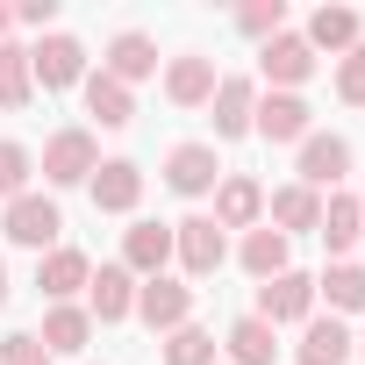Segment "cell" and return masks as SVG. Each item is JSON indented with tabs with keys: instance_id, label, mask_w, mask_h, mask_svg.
Wrapping results in <instances>:
<instances>
[{
	"instance_id": "obj_17",
	"label": "cell",
	"mask_w": 365,
	"mask_h": 365,
	"mask_svg": "<svg viewBox=\"0 0 365 365\" xmlns=\"http://www.w3.org/2000/svg\"><path fill=\"white\" fill-rule=\"evenodd\" d=\"M265 222L294 244L301 230H315V222H322V194H315V187H301V179H287V187H272V194H265Z\"/></svg>"
},
{
	"instance_id": "obj_33",
	"label": "cell",
	"mask_w": 365,
	"mask_h": 365,
	"mask_svg": "<svg viewBox=\"0 0 365 365\" xmlns=\"http://www.w3.org/2000/svg\"><path fill=\"white\" fill-rule=\"evenodd\" d=\"M0 365H51V351L36 344V329H15V336H0Z\"/></svg>"
},
{
	"instance_id": "obj_4",
	"label": "cell",
	"mask_w": 365,
	"mask_h": 365,
	"mask_svg": "<svg viewBox=\"0 0 365 365\" xmlns=\"http://www.w3.org/2000/svg\"><path fill=\"white\" fill-rule=\"evenodd\" d=\"M29 72L43 93H72V86H86V43L72 29H51L43 43H29Z\"/></svg>"
},
{
	"instance_id": "obj_7",
	"label": "cell",
	"mask_w": 365,
	"mask_h": 365,
	"mask_svg": "<svg viewBox=\"0 0 365 365\" xmlns=\"http://www.w3.org/2000/svg\"><path fill=\"white\" fill-rule=\"evenodd\" d=\"M158 172H165V187H172V194L201 201V194H215V187H222V172H230V165L215 158V143H172Z\"/></svg>"
},
{
	"instance_id": "obj_5",
	"label": "cell",
	"mask_w": 365,
	"mask_h": 365,
	"mask_svg": "<svg viewBox=\"0 0 365 365\" xmlns=\"http://www.w3.org/2000/svg\"><path fill=\"white\" fill-rule=\"evenodd\" d=\"M43 187H86V179L101 172V143H93V129H58L51 143H43Z\"/></svg>"
},
{
	"instance_id": "obj_18",
	"label": "cell",
	"mask_w": 365,
	"mask_h": 365,
	"mask_svg": "<svg viewBox=\"0 0 365 365\" xmlns=\"http://www.w3.org/2000/svg\"><path fill=\"white\" fill-rule=\"evenodd\" d=\"M251 108H258V79H244V72H222V86H215V101H208V115H215V136H222V143L251 136Z\"/></svg>"
},
{
	"instance_id": "obj_14",
	"label": "cell",
	"mask_w": 365,
	"mask_h": 365,
	"mask_svg": "<svg viewBox=\"0 0 365 365\" xmlns=\"http://www.w3.org/2000/svg\"><path fill=\"white\" fill-rule=\"evenodd\" d=\"M136 287H143V279H136L122 258L101 265V272L86 279V315H93V322H129V315H136Z\"/></svg>"
},
{
	"instance_id": "obj_26",
	"label": "cell",
	"mask_w": 365,
	"mask_h": 365,
	"mask_svg": "<svg viewBox=\"0 0 365 365\" xmlns=\"http://www.w3.org/2000/svg\"><path fill=\"white\" fill-rule=\"evenodd\" d=\"M315 301H329V315H365V265L358 258H336L322 279H315Z\"/></svg>"
},
{
	"instance_id": "obj_15",
	"label": "cell",
	"mask_w": 365,
	"mask_h": 365,
	"mask_svg": "<svg viewBox=\"0 0 365 365\" xmlns=\"http://www.w3.org/2000/svg\"><path fill=\"white\" fill-rule=\"evenodd\" d=\"M351 358H358V336H351L336 315H308V322H301L294 365H351Z\"/></svg>"
},
{
	"instance_id": "obj_13",
	"label": "cell",
	"mask_w": 365,
	"mask_h": 365,
	"mask_svg": "<svg viewBox=\"0 0 365 365\" xmlns=\"http://www.w3.org/2000/svg\"><path fill=\"white\" fill-rule=\"evenodd\" d=\"M294 172H301V187H344L351 179V143L344 136H329V129H315V136H301V158H294Z\"/></svg>"
},
{
	"instance_id": "obj_28",
	"label": "cell",
	"mask_w": 365,
	"mask_h": 365,
	"mask_svg": "<svg viewBox=\"0 0 365 365\" xmlns=\"http://www.w3.org/2000/svg\"><path fill=\"white\" fill-rule=\"evenodd\" d=\"M36 101V72H29V43H0V108H29Z\"/></svg>"
},
{
	"instance_id": "obj_19",
	"label": "cell",
	"mask_w": 365,
	"mask_h": 365,
	"mask_svg": "<svg viewBox=\"0 0 365 365\" xmlns=\"http://www.w3.org/2000/svg\"><path fill=\"white\" fill-rule=\"evenodd\" d=\"M86 279H93V258L86 251H72V244H58V251H43L36 258V287H43V301L58 308V301H72V294H86Z\"/></svg>"
},
{
	"instance_id": "obj_38",
	"label": "cell",
	"mask_w": 365,
	"mask_h": 365,
	"mask_svg": "<svg viewBox=\"0 0 365 365\" xmlns=\"http://www.w3.org/2000/svg\"><path fill=\"white\" fill-rule=\"evenodd\" d=\"M358 208H365V194H358Z\"/></svg>"
},
{
	"instance_id": "obj_34",
	"label": "cell",
	"mask_w": 365,
	"mask_h": 365,
	"mask_svg": "<svg viewBox=\"0 0 365 365\" xmlns=\"http://www.w3.org/2000/svg\"><path fill=\"white\" fill-rule=\"evenodd\" d=\"M15 15V29H43L51 36V22H58V0H22V8H8Z\"/></svg>"
},
{
	"instance_id": "obj_20",
	"label": "cell",
	"mask_w": 365,
	"mask_h": 365,
	"mask_svg": "<svg viewBox=\"0 0 365 365\" xmlns=\"http://www.w3.org/2000/svg\"><path fill=\"white\" fill-rule=\"evenodd\" d=\"M122 265L136 279H158L172 265V222H129L122 230Z\"/></svg>"
},
{
	"instance_id": "obj_22",
	"label": "cell",
	"mask_w": 365,
	"mask_h": 365,
	"mask_svg": "<svg viewBox=\"0 0 365 365\" xmlns=\"http://www.w3.org/2000/svg\"><path fill=\"white\" fill-rule=\"evenodd\" d=\"M315 237L329 244V265H336V258H351V251H358V237H365V208H358V194H329V201H322Z\"/></svg>"
},
{
	"instance_id": "obj_6",
	"label": "cell",
	"mask_w": 365,
	"mask_h": 365,
	"mask_svg": "<svg viewBox=\"0 0 365 365\" xmlns=\"http://www.w3.org/2000/svg\"><path fill=\"white\" fill-rule=\"evenodd\" d=\"M136 322L158 329V336L187 329V322H194V287H187V279H172V272L143 279V287H136Z\"/></svg>"
},
{
	"instance_id": "obj_30",
	"label": "cell",
	"mask_w": 365,
	"mask_h": 365,
	"mask_svg": "<svg viewBox=\"0 0 365 365\" xmlns=\"http://www.w3.org/2000/svg\"><path fill=\"white\" fill-rule=\"evenodd\" d=\"M237 29H244L251 43L279 36V29H287V0H244V8H237Z\"/></svg>"
},
{
	"instance_id": "obj_27",
	"label": "cell",
	"mask_w": 365,
	"mask_h": 365,
	"mask_svg": "<svg viewBox=\"0 0 365 365\" xmlns=\"http://www.w3.org/2000/svg\"><path fill=\"white\" fill-rule=\"evenodd\" d=\"M79 93H86V115H93L101 129H129V122H136V93H129V86H115L108 72H86V86H79Z\"/></svg>"
},
{
	"instance_id": "obj_11",
	"label": "cell",
	"mask_w": 365,
	"mask_h": 365,
	"mask_svg": "<svg viewBox=\"0 0 365 365\" xmlns=\"http://www.w3.org/2000/svg\"><path fill=\"white\" fill-rule=\"evenodd\" d=\"M215 86H222L215 58H201V51L165 58V101H172V108H208V101H215Z\"/></svg>"
},
{
	"instance_id": "obj_31",
	"label": "cell",
	"mask_w": 365,
	"mask_h": 365,
	"mask_svg": "<svg viewBox=\"0 0 365 365\" xmlns=\"http://www.w3.org/2000/svg\"><path fill=\"white\" fill-rule=\"evenodd\" d=\"M29 172H36L29 143H8V136H0V201H15V194H29Z\"/></svg>"
},
{
	"instance_id": "obj_9",
	"label": "cell",
	"mask_w": 365,
	"mask_h": 365,
	"mask_svg": "<svg viewBox=\"0 0 365 365\" xmlns=\"http://www.w3.org/2000/svg\"><path fill=\"white\" fill-rule=\"evenodd\" d=\"M101 72L115 79V86H143V79H158V36H143V29H115L108 36V51H101Z\"/></svg>"
},
{
	"instance_id": "obj_21",
	"label": "cell",
	"mask_w": 365,
	"mask_h": 365,
	"mask_svg": "<svg viewBox=\"0 0 365 365\" xmlns=\"http://www.w3.org/2000/svg\"><path fill=\"white\" fill-rule=\"evenodd\" d=\"M36 344H43L51 358H79V351L93 344V315H86L79 301H58V308H43V329H36Z\"/></svg>"
},
{
	"instance_id": "obj_16",
	"label": "cell",
	"mask_w": 365,
	"mask_h": 365,
	"mask_svg": "<svg viewBox=\"0 0 365 365\" xmlns=\"http://www.w3.org/2000/svg\"><path fill=\"white\" fill-rule=\"evenodd\" d=\"M265 222V187L251 172H222L215 187V230H258Z\"/></svg>"
},
{
	"instance_id": "obj_24",
	"label": "cell",
	"mask_w": 365,
	"mask_h": 365,
	"mask_svg": "<svg viewBox=\"0 0 365 365\" xmlns=\"http://www.w3.org/2000/svg\"><path fill=\"white\" fill-rule=\"evenodd\" d=\"M237 265H244V272L265 287V279H279L294 258H287V237H279L272 222H258V230H244V244H237Z\"/></svg>"
},
{
	"instance_id": "obj_10",
	"label": "cell",
	"mask_w": 365,
	"mask_h": 365,
	"mask_svg": "<svg viewBox=\"0 0 365 365\" xmlns=\"http://www.w3.org/2000/svg\"><path fill=\"white\" fill-rule=\"evenodd\" d=\"M251 136H265V143H301V136H315V108H308L301 93H258Z\"/></svg>"
},
{
	"instance_id": "obj_32",
	"label": "cell",
	"mask_w": 365,
	"mask_h": 365,
	"mask_svg": "<svg viewBox=\"0 0 365 365\" xmlns=\"http://www.w3.org/2000/svg\"><path fill=\"white\" fill-rule=\"evenodd\" d=\"M336 101L344 108H365V43L336 58Z\"/></svg>"
},
{
	"instance_id": "obj_37",
	"label": "cell",
	"mask_w": 365,
	"mask_h": 365,
	"mask_svg": "<svg viewBox=\"0 0 365 365\" xmlns=\"http://www.w3.org/2000/svg\"><path fill=\"white\" fill-rule=\"evenodd\" d=\"M358 358H365V336H358Z\"/></svg>"
},
{
	"instance_id": "obj_25",
	"label": "cell",
	"mask_w": 365,
	"mask_h": 365,
	"mask_svg": "<svg viewBox=\"0 0 365 365\" xmlns=\"http://www.w3.org/2000/svg\"><path fill=\"white\" fill-rule=\"evenodd\" d=\"M222 351H230V365H272V358H279V329L258 322V315H237V322L222 329Z\"/></svg>"
},
{
	"instance_id": "obj_3",
	"label": "cell",
	"mask_w": 365,
	"mask_h": 365,
	"mask_svg": "<svg viewBox=\"0 0 365 365\" xmlns=\"http://www.w3.org/2000/svg\"><path fill=\"white\" fill-rule=\"evenodd\" d=\"M172 258L187 279H215L222 258H230V230H215V215H187V222H172Z\"/></svg>"
},
{
	"instance_id": "obj_2",
	"label": "cell",
	"mask_w": 365,
	"mask_h": 365,
	"mask_svg": "<svg viewBox=\"0 0 365 365\" xmlns=\"http://www.w3.org/2000/svg\"><path fill=\"white\" fill-rule=\"evenodd\" d=\"M315 51H308V36L301 29H279V36H265L258 43V79L272 86V93H301L308 79H315Z\"/></svg>"
},
{
	"instance_id": "obj_35",
	"label": "cell",
	"mask_w": 365,
	"mask_h": 365,
	"mask_svg": "<svg viewBox=\"0 0 365 365\" xmlns=\"http://www.w3.org/2000/svg\"><path fill=\"white\" fill-rule=\"evenodd\" d=\"M0 308H8V258H0Z\"/></svg>"
},
{
	"instance_id": "obj_36",
	"label": "cell",
	"mask_w": 365,
	"mask_h": 365,
	"mask_svg": "<svg viewBox=\"0 0 365 365\" xmlns=\"http://www.w3.org/2000/svg\"><path fill=\"white\" fill-rule=\"evenodd\" d=\"M8 29H15V15H8V8H0V43H8Z\"/></svg>"
},
{
	"instance_id": "obj_23",
	"label": "cell",
	"mask_w": 365,
	"mask_h": 365,
	"mask_svg": "<svg viewBox=\"0 0 365 365\" xmlns=\"http://www.w3.org/2000/svg\"><path fill=\"white\" fill-rule=\"evenodd\" d=\"M301 36H308V51H315V58H322V51H336V58H344V51H358V43H365V22H358V8H315Z\"/></svg>"
},
{
	"instance_id": "obj_8",
	"label": "cell",
	"mask_w": 365,
	"mask_h": 365,
	"mask_svg": "<svg viewBox=\"0 0 365 365\" xmlns=\"http://www.w3.org/2000/svg\"><path fill=\"white\" fill-rule=\"evenodd\" d=\"M258 322H272V329H294V322H308L315 315V272H279V279H265L258 287V308H251Z\"/></svg>"
},
{
	"instance_id": "obj_1",
	"label": "cell",
	"mask_w": 365,
	"mask_h": 365,
	"mask_svg": "<svg viewBox=\"0 0 365 365\" xmlns=\"http://www.w3.org/2000/svg\"><path fill=\"white\" fill-rule=\"evenodd\" d=\"M0 237H8L15 251H36V258H43V251H58L65 215H58V201H51V194H36V187H29V194H15L8 208H0Z\"/></svg>"
},
{
	"instance_id": "obj_29",
	"label": "cell",
	"mask_w": 365,
	"mask_h": 365,
	"mask_svg": "<svg viewBox=\"0 0 365 365\" xmlns=\"http://www.w3.org/2000/svg\"><path fill=\"white\" fill-rule=\"evenodd\" d=\"M215 329H201V322H187V329H172L165 336V365H215Z\"/></svg>"
},
{
	"instance_id": "obj_12",
	"label": "cell",
	"mask_w": 365,
	"mask_h": 365,
	"mask_svg": "<svg viewBox=\"0 0 365 365\" xmlns=\"http://www.w3.org/2000/svg\"><path fill=\"white\" fill-rule=\"evenodd\" d=\"M86 194H93L101 215H136V201H143V165H136V158H101V172L86 179Z\"/></svg>"
}]
</instances>
